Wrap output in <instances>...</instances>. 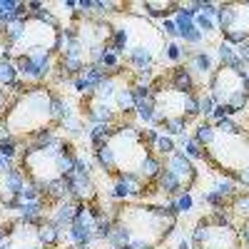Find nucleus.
Returning a JSON list of instances; mask_svg holds the SVG:
<instances>
[{
    "label": "nucleus",
    "mask_w": 249,
    "mask_h": 249,
    "mask_svg": "<svg viewBox=\"0 0 249 249\" xmlns=\"http://www.w3.org/2000/svg\"><path fill=\"white\" fill-rule=\"evenodd\" d=\"M137 117L147 124H152V117H155V105H152V100H147V102H142V105H137Z\"/></svg>",
    "instance_id": "bb28decb"
},
{
    "label": "nucleus",
    "mask_w": 249,
    "mask_h": 249,
    "mask_svg": "<svg viewBox=\"0 0 249 249\" xmlns=\"http://www.w3.org/2000/svg\"><path fill=\"white\" fill-rule=\"evenodd\" d=\"M37 237L48 249H60L68 244V227H60L50 217H45L43 224L37 227Z\"/></svg>",
    "instance_id": "9b49d317"
},
{
    "label": "nucleus",
    "mask_w": 249,
    "mask_h": 249,
    "mask_svg": "<svg viewBox=\"0 0 249 249\" xmlns=\"http://www.w3.org/2000/svg\"><path fill=\"white\" fill-rule=\"evenodd\" d=\"M192 249H244L239 232L232 224H214L210 217H202L192 230Z\"/></svg>",
    "instance_id": "0eeeda50"
},
{
    "label": "nucleus",
    "mask_w": 249,
    "mask_h": 249,
    "mask_svg": "<svg viewBox=\"0 0 249 249\" xmlns=\"http://www.w3.org/2000/svg\"><path fill=\"white\" fill-rule=\"evenodd\" d=\"M3 239H5V232H3V224H0V244H3Z\"/></svg>",
    "instance_id": "58836bf2"
},
{
    "label": "nucleus",
    "mask_w": 249,
    "mask_h": 249,
    "mask_svg": "<svg viewBox=\"0 0 249 249\" xmlns=\"http://www.w3.org/2000/svg\"><path fill=\"white\" fill-rule=\"evenodd\" d=\"M60 249H70V247H60Z\"/></svg>",
    "instance_id": "ea45409f"
},
{
    "label": "nucleus",
    "mask_w": 249,
    "mask_h": 249,
    "mask_svg": "<svg viewBox=\"0 0 249 249\" xmlns=\"http://www.w3.org/2000/svg\"><path fill=\"white\" fill-rule=\"evenodd\" d=\"M187 70L195 75L197 85H199V80H210V75L214 72L212 55L207 53V50H197V53H192V57L187 60Z\"/></svg>",
    "instance_id": "ddd939ff"
},
{
    "label": "nucleus",
    "mask_w": 249,
    "mask_h": 249,
    "mask_svg": "<svg viewBox=\"0 0 249 249\" xmlns=\"http://www.w3.org/2000/svg\"><path fill=\"white\" fill-rule=\"evenodd\" d=\"M48 217H50L55 224H60V227H70V224L75 222V217H77V202L65 199V202L53 204L50 212H48Z\"/></svg>",
    "instance_id": "4468645a"
},
{
    "label": "nucleus",
    "mask_w": 249,
    "mask_h": 249,
    "mask_svg": "<svg viewBox=\"0 0 249 249\" xmlns=\"http://www.w3.org/2000/svg\"><path fill=\"white\" fill-rule=\"evenodd\" d=\"M212 190H214V192H219V195H222V197H227V199H230L232 195H237V192H239V190H237V184H234L232 179H227V177H219V179L214 182Z\"/></svg>",
    "instance_id": "5701e85b"
},
{
    "label": "nucleus",
    "mask_w": 249,
    "mask_h": 249,
    "mask_svg": "<svg viewBox=\"0 0 249 249\" xmlns=\"http://www.w3.org/2000/svg\"><path fill=\"white\" fill-rule=\"evenodd\" d=\"M115 127H110V124H92L90 132H88V140H90V147L97 150L102 147V144H107V140L112 137Z\"/></svg>",
    "instance_id": "f3484780"
},
{
    "label": "nucleus",
    "mask_w": 249,
    "mask_h": 249,
    "mask_svg": "<svg viewBox=\"0 0 249 249\" xmlns=\"http://www.w3.org/2000/svg\"><path fill=\"white\" fill-rule=\"evenodd\" d=\"M110 197H112V199H127V197H130V187L124 184V182H120V179H115Z\"/></svg>",
    "instance_id": "2f4dec72"
},
{
    "label": "nucleus",
    "mask_w": 249,
    "mask_h": 249,
    "mask_svg": "<svg viewBox=\"0 0 249 249\" xmlns=\"http://www.w3.org/2000/svg\"><path fill=\"white\" fill-rule=\"evenodd\" d=\"M202 202L204 204H210V207H214V210H227V197H222L219 192H214V190H210V192H204L202 195Z\"/></svg>",
    "instance_id": "b1692460"
},
{
    "label": "nucleus",
    "mask_w": 249,
    "mask_h": 249,
    "mask_svg": "<svg viewBox=\"0 0 249 249\" xmlns=\"http://www.w3.org/2000/svg\"><path fill=\"white\" fill-rule=\"evenodd\" d=\"M140 8L144 10V15H147V18L167 20L170 15H175L179 10V3H155V0H144V3H140Z\"/></svg>",
    "instance_id": "2eb2a0df"
},
{
    "label": "nucleus",
    "mask_w": 249,
    "mask_h": 249,
    "mask_svg": "<svg viewBox=\"0 0 249 249\" xmlns=\"http://www.w3.org/2000/svg\"><path fill=\"white\" fill-rule=\"evenodd\" d=\"M247 75H249V72H247Z\"/></svg>",
    "instance_id": "a19ab883"
},
{
    "label": "nucleus",
    "mask_w": 249,
    "mask_h": 249,
    "mask_svg": "<svg viewBox=\"0 0 249 249\" xmlns=\"http://www.w3.org/2000/svg\"><path fill=\"white\" fill-rule=\"evenodd\" d=\"M162 33H164V37H179V33H177V25H175V20L172 18H167V20H162V28H160Z\"/></svg>",
    "instance_id": "f704fd0d"
},
{
    "label": "nucleus",
    "mask_w": 249,
    "mask_h": 249,
    "mask_svg": "<svg viewBox=\"0 0 249 249\" xmlns=\"http://www.w3.org/2000/svg\"><path fill=\"white\" fill-rule=\"evenodd\" d=\"M115 224H120L130 237V249H160L175 230L177 212L167 202V207L157 204H120L112 212Z\"/></svg>",
    "instance_id": "f257e3e1"
},
{
    "label": "nucleus",
    "mask_w": 249,
    "mask_h": 249,
    "mask_svg": "<svg viewBox=\"0 0 249 249\" xmlns=\"http://www.w3.org/2000/svg\"><path fill=\"white\" fill-rule=\"evenodd\" d=\"M55 62H57L55 53L37 50V53H30V55L15 57V68H18V75L33 88V85H45V80L53 77Z\"/></svg>",
    "instance_id": "6e6552de"
},
{
    "label": "nucleus",
    "mask_w": 249,
    "mask_h": 249,
    "mask_svg": "<svg viewBox=\"0 0 249 249\" xmlns=\"http://www.w3.org/2000/svg\"><path fill=\"white\" fill-rule=\"evenodd\" d=\"M214 124L212 122H202V124H197V130H195V135H192V140L197 142V144H202V147H207V144L212 142V137H214Z\"/></svg>",
    "instance_id": "412c9836"
},
{
    "label": "nucleus",
    "mask_w": 249,
    "mask_h": 249,
    "mask_svg": "<svg viewBox=\"0 0 249 249\" xmlns=\"http://www.w3.org/2000/svg\"><path fill=\"white\" fill-rule=\"evenodd\" d=\"M217 28L224 35V43L239 48L249 43V0L247 3H219Z\"/></svg>",
    "instance_id": "423d86ee"
},
{
    "label": "nucleus",
    "mask_w": 249,
    "mask_h": 249,
    "mask_svg": "<svg viewBox=\"0 0 249 249\" xmlns=\"http://www.w3.org/2000/svg\"><path fill=\"white\" fill-rule=\"evenodd\" d=\"M164 77H167V88L179 90V92H197V88H199L195 75L187 70V65H175Z\"/></svg>",
    "instance_id": "f8f14e48"
},
{
    "label": "nucleus",
    "mask_w": 249,
    "mask_h": 249,
    "mask_svg": "<svg viewBox=\"0 0 249 249\" xmlns=\"http://www.w3.org/2000/svg\"><path fill=\"white\" fill-rule=\"evenodd\" d=\"M164 57H167L170 62H175V65H179V62H182V45L175 43V40L167 43V45H164Z\"/></svg>",
    "instance_id": "c85d7f7f"
},
{
    "label": "nucleus",
    "mask_w": 249,
    "mask_h": 249,
    "mask_svg": "<svg viewBox=\"0 0 249 249\" xmlns=\"http://www.w3.org/2000/svg\"><path fill=\"white\" fill-rule=\"evenodd\" d=\"M214 224H232V212L227 210H212V214H207Z\"/></svg>",
    "instance_id": "473e14b6"
},
{
    "label": "nucleus",
    "mask_w": 249,
    "mask_h": 249,
    "mask_svg": "<svg viewBox=\"0 0 249 249\" xmlns=\"http://www.w3.org/2000/svg\"><path fill=\"white\" fill-rule=\"evenodd\" d=\"M187 122H190V120H184V117L164 120L162 130H164V135H170V137H182V135H187Z\"/></svg>",
    "instance_id": "aec40b11"
},
{
    "label": "nucleus",
    "mask_w": 249,
    "mask_h": 249,
    "mask_svg": "<svg viewBox=\"0 0 249 249\" xmlns=\"http://www.w3.org/2000/svg\"><path fill=\"white\" fill-rule=\"evenodd\" d=\"M20 199H23V202H37V199H45V197L40 195L37 184L28 179V182H25V190H23V195H20Z\"/></svg>",
    "instance_id": "cd10ccee"
},
{
    "label": "nucleus",
    "mask_w": 249,
    "mask_h": 249,
    "mask_svg": "<svg viewBox=\"0 0 249 249\" xmlns=\"http://www.w3.org/2000/svg\"><path fill=\"white\" fill-rule=\"evenodd\" d=\"M202 160L234 184L249 187V132L242 127L234 132H214L212 142L202 147Z\"/></svg>",
    "instance_id": "f03ea898"
},
{
    "label": "nucleus",
    "mask_w": 249,
    "mask_h": 249,
    "mask_svg": "<svg viewBox=\"0 0 249 249\" xmlns=\"http://www.w3.org/2000/svg\"><path fill=\"white\" fill-rule=\"evenodd\" d=\"M177 249H192V239H184V237H182V239L177 242Z\"/></svg>",
    "instance_id": "4c0bfd02"
},
{
    "label": "nucleus",
    "mask_w": 249,
    "mask_h": 249,
    "mask_svg": "<svg viewBox=\"0 0 249 249\" xmlns=\"http://www.w3.org/2000/svg\"><path fill=\"white\" fill-rule=\"evenodd\" d=\"M182 152L190 157V160H202V144H197L192 137L184 142V147H182Z\"/></svg>",
    "instance_id": "7c9ffc66"
},
{
    "label": "nucleus",
    "mask_w": 249,
    "mask_h": 249,
    "mask_svg": "<svg viewBox=\"0 0 249 249\" xmlns=\"http://www.w3.org/2000/svg\"><path fill=\"white\" fill-rule=\"evenodd\" d=\"M237 55H239V60L244 62V65L249 68V43H244V45H239V48H237Z\"/></svg>",
    "instance_id": "e433bc0d"
},
{
    "label": "nucleus",
    "mask_w": 249,
    "mask_h": 249,
    "mask_svg": "<svg viewBox=\"0 0 249 249\" xmlns=\"http://www.w3.org/2000/svg\"><path fill=\"white\" fill-rule=\"evenodd\" d=\"M60 130H65L70 137H82L85 132H90V130H85V117L82 115H70L65 122L60 124Z\"/></svg>",
    "instance_id": "a211bd4d"
},
{
    "label": "nucleus",
    "mask_w": 249,
    "mask_h": 249,
    "mask_svg": "<svg viewBox=\"0 0 249 249\" xmlns=\"http://www.w3.org/2000/svg\"><path fill=\"white\" fill-rule=\"evenodd\" d=\"M8 140H13V132H10V127L5 124V120L0 117V142H8Z\"/></svg>",
    "instance_id": "c9c22d12"
},
{
    "label": "nucleus",
    "mask_w": 249,
    "mask_h": 249,
    "mask_svg": "<svg viewBox=\"0 0 249 249\" xmlns=\"http://www.w3.org/2000/svg\"><path fill=\"white\" fill-rule=\"evenodd\" d=\"M80 115L85 117L88 122L92 124H110V127H117V124H124L120 112L115 110V105H110V102L100 100L95 92L92 95H85L80 100Z\"/></svg>",
    "instance_id": "1a4fd4ad"
},
{
    "label": "nucleus",
    "mask_w": 249,
    "mask_h": 249,
    "mask_svg": "<svg viewBox=\"0 0 249 249\" xmlns=\"http://www.w3.org/2000/svg\"><path fill=\"white\" fill-rule=\"evenodd\" d=\"M15 137H30L37 130L55 124L53 117V88L33 85L25 95L13 97L8 110L0 115Z\"/></svg>",
    "instance_id": "7ed1b4c3"
},
{
    "label": "nucleus",
    "mask_w": 249,
    "mask_h": 249,
    "mask_svg": "<svg viewBox=\"0 0 249 249\" xmlns=\"http://www.w3.org/2000/svg\"><path fill=\"white\" fill-rule=\"evenodd\" d=\"M170 204L175 207V212L179 214V212H190V210H192V204H195V199H192L190 192H184V195H179V197H172Z\"/></svg>",
    "instance_id": "393cba45"
},
{
    "label": "nucleus",
    "mask_w": 249,
    "mask_h": 249,
    "mask_svg": "<svg viewBox=\"0 0 249 249\" xmlns=\"http://www.w3.org/2000/svg\"><path fill=\"white\" fill-rule=\"evenodd\" d=\"M232 115H237L230 105H214V110H212V120L214 122H219V120H224V117H232Z\"/></svg>",
    "instance_id": "72a5a7b5"
},
{
    "label": "nucleus",
    "mask_w": 249,
    "mask_h": 249,
    "mask_svg": "<svg viewBox=\"0 0 249 249\" xmlns=\"http://www.w3.org/2000/svg\"><path fill=\"white\" fill-rule=\"evenodd\" d=\"M227 210H230L234 217H239L242 222L249 219V192H237L230 197V202H227Z\"/></svg>",
    "instance_id": "dca6fc26"
},
{
    "label": "nucleus",
    "mask_w": 249,
    "mask_h": 249,
    "mask_svg": "<svg viewBox=\"0 0 249 249\" xmlns=\"http://www.w3.org/2000/svg\"><path fill=\"white\" fill-rule=\"evenodd\" d=\"M210 95L217 105H230L234 112H244L249 107V75L232 68H214L207 80Z\"/></svg>",
    "instance_id": "39448f33"
},
{
    "label": "nucleus",
    "mask_w": 249,
    "mask_h": 249,
    "mask_svg": "<svg viewBox=\"0 0 249 249\" xmlns=\"http://www.w3.org/2000/svg\"><path fill=\"white\" fill-rule=\"evenodd\" d=\"M18 68H15V60H0V88H10L13 82L18 80Z\"/></svg>",
    "instance_id": "6ab92c4d"
},
{
    "label": "nucleus",
    "mask_w": 249,
    "mask_h": 249,
    "mask_svg": "<svg viewBox=\"0 0 249 249\" xmlns=\"http://www.w3.org/2000/svg\"><path fill=\"white\" fill-rule=\"evenodd\" d=\"M107 147L112 152V179L117 175H130L140 172V164L152 152V147L142 140V130L135 124H117L112 137L107 140Z\"/></svg>",
    "instance_id": "20e7f679"
},
{
    "label": "nucleus",
    "mask_w": 249,
    "mask_h": 249,
    "mask_svg": "<svg viewBox=\"0 0 249 249\" xmlns=\"http://www.w3.org/2000/svg\"><path fill=\"white\" fill-rule=\"evenodd\" d=\"M164 170H170L179 179L184 192H190L192 187H195V182H197V167H195V162L187 157L182 150H175L170 157H164Z\"/></svg>",
    "instance_id": "9d476101"
},
{
    "label": "nucleus",
    "mask_w": 249,
    "mask_h": 249,
    "mask_svg": "<svg viewBox=\"0 0 249 249\" xmlns=\"http://www.w3.org/2000/svg\"><path fill=\"white\" fill-rule=\"evenodd\" d=\"M152 150H155V155H160V157L164 160V157H170V155L177 150V142H175V137H170V135H160Z\"/></svg>",
    "instance_id": "4be33fe9"
},
{
    "label": "nucleus",
    "mask_w": 249,
    "mask_h": 249,
    "mask_svg": "<svg viewBox=\"0 0 249 249\" xmlns=\"http://www.w3.org/2000/svg\"><path fill=\"white\" fill-rule=\"evenodd\" d=\"M132 95H135L137 105H142V102L152 100V88L150 85H140V82H132Z\"/></svg>",
    "instance_id": "a878e982"
},
{
    "label": "nucleus",
    "mask_w": 249,
    "mask_h": 249,
    "mask_svg": "<svg viewBox=\"0 0 249 249\" xmlns=\"http://www.w3.org/2000/svg\"><path fill=\"white\" fill-rule=\"evenodd\" d=\"M214 105H217V102L212 100V95H210V92L199 95V115H204V117H212V110H214Z\"/></svg>",
    "instance_id": "c756f323"
}]
</instances>
